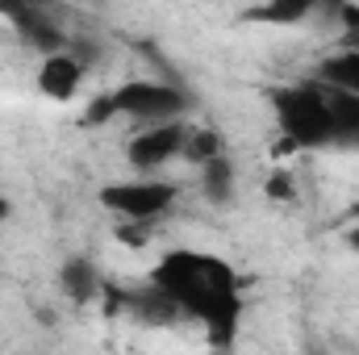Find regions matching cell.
<instances>
[{
  "instance_id": "cell-3",
  "label": "cell",
  "mask_w": 359,
  "mask_h": 355,
  "mask_svg": "<svg viewBox=\"0 0 359 355\" xmlns=\"http://www.w3.org/2000/svg\"><path fill=\"white\" fill-rule=\"evenodd\" d=\"M271 109H276V121H280V134H284V147H330L334 142V130H330V109H326V96L322 84H284V88L271 92Z\"/></svg>"
},
{
  "instance_id": "cell-2",
  "label": "cell",
  "mask_w": 359,
  "mask_h": 355,
  "mask_svg": "<svg viewBox=\"0 0 359 355\" xmlns=\"http://www.w3.org/2000/svg\"><path fill=\"white\" fill-rule=\"evenodd\" d=\"M184 113H188V96L168 80H126L88 105L92 126L109 121V117H130V121H138V130L163 126V121H184Z\"/></svg>"
},
{
  "instance_id": "cell-4",
  "label": "cell",
  "mask_w": 359,
  "mask_h": 355,
  "mask_svg": "<svg viewBox=\"0 0 359 355\" xmlns=\"http://www.w3.org/2000/svg\"><path fill=\"white\" fill-rule=\"evenodd\" d=\"M180 201V184L159 176H138V180H117L100 188V205L134 226H151L155 217H163Z\"/></svg>"
},
{
  "instance_id": "cell-14",
  "label": "cell",
  "mask_w": 359,
  "mask_h": 355,
  "mask_svg": "<svg viewBox=\"0 0 359 355\" xmlns=\"http://www.w3.org/2000/svg\"><path fill=\"white\" fill-rule=\"evenodd\" d=\"M264 192H268V201H292L297 196V188H292V176L284 172V168H276L264 184Z\"/></svg>"
},
{
  "instance_id": "cell-17",
  "label": "cell",
  "mask_w": 359,
  "mask_h": 355,
  "mask_svg": "<svg viewBox=\"0 0 359 355\" xmlns=\"http://www.w3.org/2000/svg\"><path fill=\"white\" fill-rule=\"evenodd\" d=\"M8 213H13V205L4 201V192H0V222H8Z\"/></svg>"
},
{
  "instance_id": "cell-13",
  "label": "cell",
  "mask_w": 359,
  "mask_h": 355,
  "mask_svg": "<svg viewBox=\"0 0 359 355\" xmlns=\"http://www.w3.org/2000/svg\"><path fill=\"white\" fill-rule=\"evenodd\" d=\"M226 151H222V134L217 130H188V142H184V159L188 163H196V168H205V163H213V159H222Z\"/></svg>"
},
{
  "instance_id": "cell-7",
  "label": "cell",
  "mask_w": 359,
  "mask_h": 355,
  "mask_svg": "<svg viewBox=\"0 0 359 355\" xmlns=\"http://www.w3.org/2000/svg\"><path fill=\"white\" fill-rule=\"evenodd\" d=\"M8 17H13V25H17V34L34 46V51H42V59L46 55H59L63 51V29L46 17V8H29V4H17V8H4Z\"/></svg>"
},
{
  "instance_id": "cell-12",
  "label": "cell",
  "mask_w": 359,
  "mask_h": 355,
  "mask_svg": "<svg viewBox=\"0 0 359 355\" xmlns=\"http://www.w3.org/2000/svg\"><path fill=\"white\" fill-rule=\"evenodd\" d=\"M309 13H313L309 0H271V4L251 8L247 17H251V21H268V25H297V21H305Z\"/></svg>"
},
{
  "instance_id": "cell-9",
  "label": "cell",
  "mask_w": 359,
  "mask_h": 355,
  "mask_svg": "<svg viewBox=\"0 0 359 355\" xmlns=\"http://www.w3.org/2000/svg\"><path fill=\"white\" fill-rule=\"evenodd\" d=\"M59 284H63V297H67V301H76V305H88V301H96V297L104 293V284H100L96 267H92L88 260H80V255H72V260L63 264Z\"/></svg>"
},
{
  "instance_id": "cell-5",
  "label": "cell",
  "mask_w": 359,
  "mask_h": 355,
  "mask_svg": "<svg viewBox=\"0 0 359 355\" xmlns=\"http://www.w3.org/2000/svg\"><path fill=\"white\" fill-rule=\"evenodd\" d=\"M188 121H163V126H147L138 134H130L126 142V163L138 176H155L163 163L184 159V142H188Z\"/></svg>"
},
{
  "instance_id": "cell-6",
  "label": "cell",
  "mask_w": 359,
  "mask_h": 355,
  "mask_svg": "<svg viewBox=\"0 0 359 355\" xmlns=\"http://www.w3.org/2000/svg\"><path fill=\"white\" fill-rule=\"evenodd\" d=\"M34 84H38L42 96H50V100H72V96L80 92V84H84V63H80L72 51L46 55V59L38 63Z\"/></svg>"
},
{
  "instance_id": "cell-8",
  "label": "cell",
  "mask_w": 359,
  "mask_h": 355,
  "mask_svg": "<svg viewBox=\"0 0 359 355\" xmlns=\"http://www.w3.org/2000/svg\"><path fill=\"white\" fill-rule=\"evenodd\" d=\"M322 96H326V109H330V130H334V142L339 147H351L359 151V96L339 88H326L322 84Z\"/></svg>"
},
{
  "instance_id": "cell-11",
  "label": "cell",
  "mask_w": 359,
  "mask_h": 355,
  "mask_svg": "<svg viewBox=\"0 0 359 355\" xmlns=\"http://www.w3.org/2000/svg\"><path fill=\"white\" fill-rule=\"evenodd\" d=\"M201 192H205L213 205H230V196H234V168H230L226 155L201 168Z\"/></svg>"
},
{
  "instance_id": "cell-15",
  "label": "cell",
  "mask_w": 359,
  "mask_h": 355,
  "mask_svg": "<svg viewBox=\"0 0 359 355\" xmlns=\"http://www.w3.org/2000/svg\"><path fill=\"white\" fill-rule=\"evenodd\" d=\"M339 21L347 29V51H359V4H343L339 8Z\"/></svg>"
},
{
  "instance_id": "cell-10",
  "label": "cell",
  "mask_w": 359,
  "mask_h": 355,
  "mask_svg": "<svg viewBox=\"0 0 359 355\" xmlns=\"http://www.w3.org/2000/svg\"><path fill=\"white\" fill-rule=\"evenodd\" d=\"M318 84L326 88H339V92H351L359 96V51H334L318 63Z\"/></svg>"
},
{
  "instance_id": "cell-16",
  "label": "cell",
  "mask_w": 359,
  "mask_h": 355,
  "mask_svg": "<svg viewBox=\"0 0 359 355\" xmlns=\"http://www.w3.org/2000/svg\"><path fill=\"white\" fill-rule=\"evenodd\" d=\"M347 247H351V251H359V226H351V230H347Z\"/></svg>"
},
{
  "instance_id": "cell-1",
  "label": "cell",
  "mask_w": 359,
  "mask_h": 355,
  "mask_svg": "<svg viewBox=\"0 0 359 355\" xmlns=\"http://www.w3.org/2000/svg\"><path fill=\"white\" fill-rule=\"evenodd\" d=\"M151 284L172 297V305L184 318L205 326L213 347H222V351L234 347L247 305H243L238 272L226 264L222 255L192 251V247L168 251L159 264L151 267Z\"/></svg>"
}]
</instances>
